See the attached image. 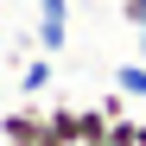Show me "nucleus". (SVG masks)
Returning <instances> with one entry per match:
<instances>
[{
    "instance_id": "1",
    "label": "nucleus",
    "mask_w": 146,
    "mask_h": 146,
    "mask_svg": "<svg viewBox=\"0 0 146 146\" xmlns=\"http://www.w3.org/2000/svg\"><path fill=\"white\" fill-rule=\"evenodd\" d=\"M0 146H51L44 108H7L0 114Z\"/></svg>"
},
{
    "instance_id": "2",
    "label": "nucleus",
    "mask_w": 146,
    "mask_h": 146,
    "mask_svg": "<svg viewBox=\"0 0 146 146\" xmlns=\"http://www.w3.org/2000/svg\"><path fill=\"white\" fill-rule=\"evenodd\" d=\"M32 7H38V51L57 57L70 38V0H32Z\"/></svg>"
},
{
    "instance_id": "3",
    "label": "nucleus",
    "mask_w": 146,
    "mask_h": 146,
    "mask_svg": "<svg viewBox=\"0 0 146 146\" xmlns=\"http://www.w3.org/2000/svg\"><path fill=\"white\" fill-rule=\"evenodd\" d=\"M44 127H51V146H76V108L51 102V108H44Z\"/></svg>"
},
{
    "instance_id": "4",
    "label": "nucleus",
    "mask_w": 146,
    "mask_h": 146,
    "mask_svg": "<svg viewBox=\"0 0 146 146\" xmlns=\"http://www.w3.org/2000/svg\"><path fill=\"white\" fill-rule=\"evenodd\" d=\"M114 89L127 95V102H140V95H146V64H140V57L121 64V70H114Z\"/></svg>"
},
{
    "instance_id": "5",
    "label": "nucleus",
    "mask_w": 146,
    "mask_h": 146,
    "mask_svg": "<svg viewBox=\"0 0 146 146\" xmlns=\"http://www.w3.org/2000/svg\"><path fill=\"white\" fill-rule=\"evenodd\" d=\"M102 133H108V114L102 108H76V146H95Z\"/></svg>"
},
{
    "instance_id": "6",
    "label": "nucleus",
    "mask_w": 146,
    "mask_h": 146,
    "mask_svg": "<svg viewBox=\"0 0 146 146\" xmlns=\"http://www.w3.org/2000/svg\"><path fill=\"white\" fill-rule=\"evenodd\" d=\"M19 89H26V95H38V89H51V57H32L26 70H19Z\"/></svg>"
},
{
    "instance_id": "7",
    "label": "nucleus",
    "mask_w": 146,
    "mask_h": 146,
    "mask_svg": "<svg viewBox=\"0 0 146 146\" xmlns=\"http://www.w3.org/2000/svg\"><path fill=\"white\" fill-rule=\"evenodd\" d=\"M121 19H127V26L140 32V26H146V0H121Z\"/></svg>"
},
{
    "instance_id": "8",
    "label": "nucleus",
    "mask_w": 146,
    "mask_h": 146,
    "mask_svg": "<svg viewBox=\"0 0 146 146\" xmlns=\"http://www.w3.org/2000/svg\"><path fill=\"white\" fill-rule=\"evenodd\" d=\"M133 38H140V64H146V26H140V32H133Z\"/></svg>"
},
{
    "instance_id": "9",
    "label": "nucleus",
    "mask_w": 146,
    "mask_h": 146,
    "mask_svg": "<svg viewBox=\"0 0 146 146\" xmlns=\"http://www.w3.org/2000/svg\"><path fill=\"white\" fill-rule=\"evenodd\" d=\"M140 146H146V121H140Z\"/></svg>"
}]
</instances>
